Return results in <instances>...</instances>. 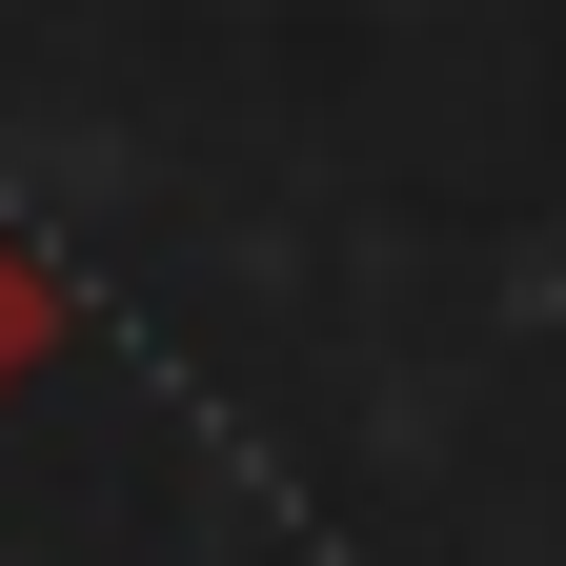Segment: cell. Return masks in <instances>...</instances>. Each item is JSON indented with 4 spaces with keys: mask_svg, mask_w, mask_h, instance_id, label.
<instances>
[{
    "mask_svg": "<svg viewBox=\"0 0 566 566\" xmlns=\"http://www.w3.org/2000/svg\"><path fill=\"white\" fill-rule=\"evenodd\" d=\"M61 324H82V304H61V283L21 263V223H0V405H21V385L61 365Z\"/></svg>",
    "mask_w": 566,
    "mask_h": 566,
    "instance_id": "1",
    "label": "cell"
}]
</instances>
